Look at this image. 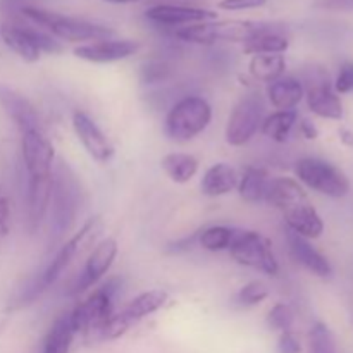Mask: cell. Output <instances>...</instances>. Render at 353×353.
Listing matches in <instances>:
<instances>
[{"instance_id": "6da1fadb", "label": "cell", "mask_w": 353, "mask_h": 353, "mask_svg": "<svg viewBox=\"0 0 353 353\" xmlns=\"http://www.w3.org/2000/svg\"><path fill=\"white\" fill-rule=\"evenodd\" d=\"M264 202L281 210L286 228L307 240L324 233V221L310 203L305 190L293 178H271Z\"/></svg>"}, {"instance_id": "7a4b0ae2", "label": "cell", "mask_w": 353, "mask_h": 353, "mask_svg": "<svg viewBox=\"0 0 353 353\" xmlns=\"http://www.w3.org/2000/svg\"><path fill=\"white\" fill-rule=\"evenodd\" d=\"M83 192L78 178L69 165L59 162L52 171V195H50V240L52 243L61 241L74 226L81 210Z\"/></svg>"}, {"instance_id": "3957f363", "label": "cell", "mask_w": 353, "mask_h": 353, "mask_svg": "<svg viewBox=\"0 0 353 353\" xmlns=\"http://www.w3.org/2000/svg\"><path fill=\"white\" fill-rule=\"evenodd\" d=\"M21 16L26 17L30 23L47 31L59 41H71V43H92V41L109 40L114 34L110 28L92 21L79 19V17L64 16L54 10L40 9V7L24 6L21 7Z\"/></svg>"}, {"instance_id": "277c9868", "label": "cell", "mask_w": 353, "mask_h": 353, "mask_svg": "<svg viewBox=\"0 0 353 353\" xmlns=\"http://www.w3.org/2000/svg\"><path fill=\"white\" fill-rule=\"evenodd\" d=\"M119 288V279H109L105 285L90 293L85 302H79L68 314L76 334L83 333L90 338H95V340L102 338V331L105 330L107 323L114 316V299H116V293Z\"/></svg>"}, {"instance_id": "5b68a950", "label": "cell", "mask_w": 353, "mask_h": 353, "mask_svg": "<svg viewBox=\"0 0 353 353\" xmlns=\"http://www.w3.org/2000/svg\"><path fill=\"white\" fill-rule=\"evenodd\" d=\"M274 28V24L259 23V21H207V23L190 24L176 28L174 37L181 41L196 45H214L219 41H240L245 43L250 38Z\"/></svg>"}, {"instance_id": "8992f818", "label": "cell", "mask_w": 353, "mask_h": 353, "mask_svg": "<svg viewBox=\"0 0 353 353\" xmlns=\"http://www.w3.org/2000/svg\"><path fill=\"white\" fill-rule=\"evenodd\" d=\"M100 228H102L100 217H92V219H88L83 224V228L74 234V236H71L68 241H64V243L61 245V248L57 250V254H55L54 259L50 261V264L47 265V269L40 274V278H38L37 281L19 296L17 307H24L28 305V303H33L45 290L50 288V286L64 274L68 265L71 264L72 259L78 255V252L81 250L83 245L88 243L90 238L95 236L100 231Z\"/></svg>"}, {"instance_id": "52a82bcc", "label": "cell", "mask_w": 353, "mask_h": 353, "mask_svg": "<svg viewBox=\"0 0 353 353\" xmlns=\"http://www.w3.org/2000/svg\"><path fill=\"white\" fill-rule=\"evenodd\" d=\"M212 107L203 97L190 95L171 107L164 121V131L172 141L193 140L209 128Z\"/></svg>"}, {"instance_id": "ba28073f", "label": "cell", "mask_w": 353, "mask_h": 353, "mask_svg": "<svg viewBox=\"0 0 353 353\" xmlns=\"http://www.w3.org/2000/svg\"><path fill=\"white\" fill-rule=\"evenodd\" d=\"M228 252L240 265L261 271L271 278L279 274V264L272 252L271 241L257 231L236 230Z\"/></svg>"}, {"instance_id": "9c48e42d", "label": "cell", "mask_w": 353, "mask_h": 353, "mask_svg": "<svg viewBox=\"0 0 353 353\" xmlns=\"http://www.w3.org/2000/svg\"><path fill=\"white\" fill-rule=\"evenodd\" d=\"M295 172L300 183L321 195L331 196V199H343L350 192V181L345 172L324 159H300L295 165Z\"/></svg>"}, {"instance_id": "30bf717a", "label": "cell", "mask_w": 353, "mask_h": 353, "mask_svg": "<svg viewBox=\"0 0 353 353\" xmlns=\"http://www.w3.org/2000/svg\"><path fill=\"white\" fill-rule=\"evenodd\" d=\"M265 119V102L261 93H245L230 114L226 124L228 145L231 147H243L255 134L261 131L262 123Z\"/></svg>"}, {"instance_id": "8fae6325", "label": "cell", "mask_w": 353, "mask_h": 353, "mask_svg": "<svg viewBox=\"0 0 353 353\" xmlns=\"http://www.w3.org/2000/svg\"><path fill=\"white\" fill-rule=\"evenodd\" d=\"M168 300L169 295L164 290H148V292L140 293L131 302H128L119 312H114V316L107 323L105 330L102 331L100 340H116V338L123 336L124 333L131 330L133 324H138L145 317L159 312Z\"/></svg>"}, {"instance_id": "7c38bea8", "label": "cell", "mask_w": 353, "mask_h": 353, "mask_svg": "<svg viewBox=\"0 0 353 353\" xmlns=\"http://www.w3.org/2000/svg\"><path fill=\"white\" fill-rule=\"evenodd\" d=\"M117 254H119V247L114 238H103L102 241H99L90 252L85 268L79 272L69 295H79V293H85L86 290L93 288L110 271Z\"/></svg>"}, {"instance_id": "4fadbf2b", "label": "cell", "mask_w": 353, "mask_h": 353, "mask_svg": "<svg viewBox=\"0 0 353 353\" xmlns=\"http://www.w3.org/2000/svg\"><path fill=\"white\" fill-rule=\"evenodd\" d=\"M21 155L28 176H48L54 171L55 150L45 130L21 133Z\"/></svg>"}, {"instance_id": "5bb4252c", "label": "cell", "mask_w": 353, "mask_h": 353, "mask_svg": "<svg viewBox=\"0 0 353 353\" xmlns=\"http://www.w3.org/2000/svg\"><path fill=\"white\" fill-rule=\"evenodd\" d=\"M72 128H74L79 143L83 145L86 154L93 161H97L99 164H107V162L112 161L116 148L88 114L83 112V110H76L72 114Z\"/></svg>"}, {"instance_id": "9a60e30c", "label": "cell", "mask_w": 353, "mask_h": 353, "mask_svg": "<svg viewBox=\"0 0 353 353\" xmlns=\"http://www.w3.org/2000/svg\"><path fill=\"white\" fill-rule=\"evenodd\" d=\"M145 17L159 26L168 28H183L190 24L207 23L216 21L217 12L203 7H188V6H172V3H159L150 7L145 12Z\"/></svg>"}, {"instance_id": "2e32d148", "label": "cell", "mask_w": 353, "mask_h": 353, "mask_svg": "<svg viewBox=\"0 0 353 353\" xmlns=\"http://www.w3.org/2000/svg\"><path fill=\"white\" fill-rule=\"evenodd\" d=\"M0 107L6 110L9 119L16 124L19 133L34 130H45L41 117L33 103L10 86L0 83Z\"/></svg>"}, {"instance_id": "e0dca14e", "label": "cell", "mask_w": 353, "mask_h": 353, "mask_svg": "<svg viewBox=\"0 0 353 353\" xmlns=\"http://www.w3.org/2000/svg\"><path fill=\"white\" fill-rule=\"evenodd\" d=\"M140 50V43L134 40H100L92 43L79 45L74 48V55L81 61L92 64H110V62L124 61Z\"/></svg>"}, {"instance_id": "ac0fdd59", "label": "cell", "mask_w": 353, "mask_h": 353, "mask_svg": "<svg viewBox=\"0 0 353 353\" xmlns=\"http://www.w3.org/2000/svg\"><path fill=\"white\" fill-rule=\"evenodd\" d=\"M52 195V174L48 176H28L26 192V226L30 234L40 230L45 216L50 207Z\"/></svg>"}, {"instance_id": "d6986e66", "label": "cell", "mask_w": 353, "mask_h": 353, "mask_svg": "<svg viewBox=\"0 0 353 353\" xmlns=\"http://www.w3.org/2000/svg\"><path fill=\"white\" fill-rule=\"evenodd\" d=\"M305 99L310 112L316 116L331 121L343 119V102L330 85V79L324 78L309 85L305 90Z\"/></svg>"}, {"instance_id": "ffe728a7", "label": "cell", "mask_w": 353, "mask_h": 353, "mask_svg": "<svg viewBox=\"0 0 353 353\" xmlns=\"http://www.w3.org/2000/svg\"><path fill=\"white\" fill-rule=\"evenodd\" d=\"M286 243H288L292 257L300 265H303L307 271L312 272L314 276H317V278H330L333 274V268H331L330 261L307 238L286 230Z\"/></svg>"}, {"instance_id": "44dd1931", "label": "cell", "mask_w": 353, "mask_h": 353, "mask_svg": "<svg viewBox=\"0 0 353 353\" xmlns=\"http://www.w3.org/2000/svg\"><path fill=\"white\" fill-rule=\"evenodd\" d=\"M0 38L24 62L31 64V62L40 61L41 50L34 41L31 26H28V24L3 23L0 26Z\"/></svg>"}, {"instance_id": "7402d4cb", "label": "cell", "mask_w": 353, "mask_h": 353, "mask_svg": "<svg viewBox=\"0 0 353 353\" xmlns=\"http://www.w3.org/2000/svg\"><path fill=\"white\" fill-rule=\"evenodd\" d=\"M238 181H240V174L236 172V169L231 168L226 162H217L205 171L202 181H200V188H202L203 195L217 199V196H224L236 190Z\"/></svg>"}, {"instance_id": "603a6c76", "label": "cell", "mask_w": 353, "mask_h": 353, "mask_svg": "<svg viewBox=\"0 0 353 353\" xmlns=\"http://www.w3.org/2000/svg\"><path fill=\"white\" fill-rule=\"evenodd\" d=\"M305 97L302 81L293 76H281L269 83L268 99L276 110H295Z\"/></svg>"}, {"instance_id": "cb8c5ba5", "label": "cell", "mask_w": 353, "mask_h": 353, "mask_svg": "<svg viewBox=\"0 0 353 353\" xmlns=\"http://www.w3.org/2000/svg\"><path fill=\"white\" fill-rule=\"evenodd\" d=\"M269 181H271V178H269L265 169L248 165V168L243 169V172H241L236 190L238 193H240L241 200H245L247 203L264 202Z\"/></svg>"}, {"instance_id": "d4e9b609", "label": "cell", "mask_w": 353, "mask_h": 353, "mask_svg": "<svg viewBox=\"0 0 353 353\" xmlns=\"http://www.w3.org/2000/svg\"><path fill=\"white\" fill-rule=\"evenodd\" d=\"M162 169L168 174L171 181L178 183V185H185V183L192 181L199 172V161L193 157L192 154H183V152H171V154L164 155L161 161Z\"/></svg>"}, {"instance_id": "484cf974", "label": "cell", "mask_w": 353, "mask_h": 353, "mask_svg": "<svg viewBox=\"0 0 353 353\" xmlns=\"http://www.w3.org/2000/svg\"><path fill=\"white\" fill-rule=\"evenodd\" d=\"M252 78L257 81L272 83L285 76L286 71V59L283 54H261L252 55V61L248 64Z\"/></svg>"}, {"instance_id": "4316f807", "label": "cell", "mask_w": 353, "mask_h": 353, "mask_svg": "<svg viewBox=\"0 0 353 353\" xmlns=\"http://www.w3.org/2000/svg\"><path fill=\"white\" fill-rule=\"evenodd\" d=\"M290 48V40L279 30L271 28L243 43V52L250 55L261 54H285Z\"/></svg>"}, {"instance_id": "83f0119b", "label": "cell", "mask_w": 353, "mask_h": 353, "mask_svg": "<svg viewBox=\"0 0 353 353\" xmlns=\"http://www.w3.org/2000/svg\"><path fill=\"white\" fill-rule=\"evenodd\" d=\"M296 119H299L296 110H276L271 116H265L261 133L276 143H285L296 124Z\"/></svg>"}, {"instance_id": "f1b7e54d", "label": "cell", "mask_w": 353, "mask_h": 353, "mask_svg": "<svg viewBox=\"0 0 353 353\" xmlns=\"http://www.w3.org/2000/svg\"><path fill=\"white\" fill-rule=\"evenodd\" d=\"M74 336L76 333L72 330L68 314L57 317L55 323L50 326V330H48L47 338H45L43 353H69Z\"/></svg>"}, {"instance_id": "f546056e", "label": "cell", "mask_w": 353, "mask_h": 353, "mask_svg": "<svg viewBox=\"0 0 353 353\" xmlns=\"http://www.w3.org/2000/svg\"><path fill=\"white\" fill-rule=\"evenodd\" d=\"M236 230L228 226H210L199 233V245L207 252L230 250Z\"/></svg>"}, {"instance_id": "4dcf8cb0", "label": "cell", "mask_w": 353, "mask_h": 353, "mask_svg": "<svg viewBox=\"0 0 353 353\" xmlns=\"http://www.w3.org/2000/svg\"><path fill=\"white\" fill-rule=\"evenodd\" d=\"M310 353H336L333 333L324 323H316L310 330Z\"/></svg>"}, {"instance_id": "1f68e13d", "label": "cell", "mask_w": 353, "mask_h": 353, "mask_svg": "<svg viewBox=\"0 0 353 353\" xmlns=\"http://www.w3.org/2000/svg\"><path fill=\"white\" fill-rule=\"evenodd\" d=\"M293 323H295V312H293L292 307L288 303H276L268 314V326L272 331H279V333H285V331H292Z\"/></svg>"}, {"instance_id": "d6a6232c", "label": "cell", "mask_w": 353, "mask_h": 353, "mask_svg": "<svg viewBox=\"0 0 353 353\" xmlns=\"http://www.w3.org/2000/svg\"><path fill=\"white\" fill-rule=\"evenodd\" d=\"M269 296V288L262 281L255 279V281L247 283L245 286H241L240 292H238L236 300L240 305L243 307H255L259 303H262L264 300H268Z\"/></svg>"}, {"instance_id": "836d02e7", "label": "cell", "mask_w": 353, "mask_h": 353, "mask_svg": "<svg viewBox=\"0 0 353 353\" xmlns=\"http://www.w3.org/2000/svg\"><path fill=\"white\" fill-rule=\"evenodd\" d=\"M334 92L338 95L353 92V62H345L340 68V72L334 79Z\"/></svg>"}, {"instance_id": "e575fe53", "label": "cell", "mask_w": 353, "mask_h": 353, "mask_svg": "<svg viewBox=\"0 0 353 353\" xmlns=\"http://www.w3.org/2000/svg\"><path fill=\"white\" fill-rule=\"evenodd\" d=\"M268 3V0H219L217 7L221 10H230V12H240V10H254L261 9Z\"/></svg>"}, {"instance_id": "d590c367", "label": "cell", "mask_w": 353, "mask_h": 353, "mask_svg": "<svg viewBox=\"0 0 353 353\" xmlns=\"http://www.w3.org/2000/svg\"><path fill=\"white\" fill-rule=\"evenodd\" d=\"M279 353H302V343L293 331H285L279 334L278 340Z\"/></svg>"}, {"instance_id": "8d00e7d4", "label": "cell", "mask_w": 353, "mask_h": 353, "mask_svg": "<svg viewBox=\"0 0 353 353\" xmlns=\"http://www.w3.org/2000/svg\"><path fill=\"white\" fill-rule=\"evenodd\" d=\"M143 74L145 83L162 81L168 76V65L161 64V62H154V64H148L147 68H143Z\"/></svg>"}, {"instance_id": "74e56055", "label": "cell", "mask_w": 353, "mask_h": 353, "mask_svg": "<svg viewBox=\"0 0 353 353\" xmlns=\"http://www.w3.org/2000/svg\"><path fill=\"white\" fill-rule=\"evenodd\" d=\"M10 228V202L7 196H0V236H7Z\"/></svg>"}, {"instance_id": "f35d334b", "label": "cell", "mask_w": 353, "mask_h": 353, "mask_svg": "<svg viewBox=\"0 0 353 353\" xmlns=\"http://www.w3.org/2000/svg\"><path fill=\"white\" fill-rule=\"evenodd\" d=\"M316 7L327 10H353V0H317Z\"/></svg>"}, {"instance_id": "ab89813d", "label": "cell", "mask_w": 353, "mask_h": 353, "mask_svg": "<svg viewBox=\"0 0 353 353\" xmlns=\"http://www.w3.org/2000/svg\"><path fill=\"white\" fill-rule=\"evenodd\" d=\"M300 133H302V137L307 138V140H316V138L319 137V130H317L316 124L309 119L300 121Z\"/></svg>"}, {"instance_id": "60d3db41", "label": "cell", "mask_w": 353, "mask_h": 353, "mask_svg": "<svg viewBox=\"0 0 353 353\" xmlns=\"http://www.w3.org/2000/svg\"><path fill=\"white\" fill-rule=\"evenodd\" d=\"M340 140L343 141L347 147H353V133L350 130H340Z\"/></svg>"}, {"instance_id": "b9f144b4", "label": "cell", "mask_w": 353, "mask_h": 353, "mask_svg": "<svg viewBox=\"0 0 353 353\" xmlns=\"http://www.w3.org/2000/svg\"><path fill=\"white\" fill-rule=\"evenodd\" d=\"M102 2H107V3H137V2H141V0H102Z\"/></svg>"}, {"instance_id": "7bdbcfd3", "label": "cell", "mask_w": 353, "mask_h": 353, "mask_svg": "<svg viewBox=\"0 0 353 353\" xmlns=\"http://www.w3.org/2000/svg\"><path fill=\"white\" fill-rule=\"evenodd\" d=\"M0 240H2V236H0Z\"/></svg>"}]
</instances>
